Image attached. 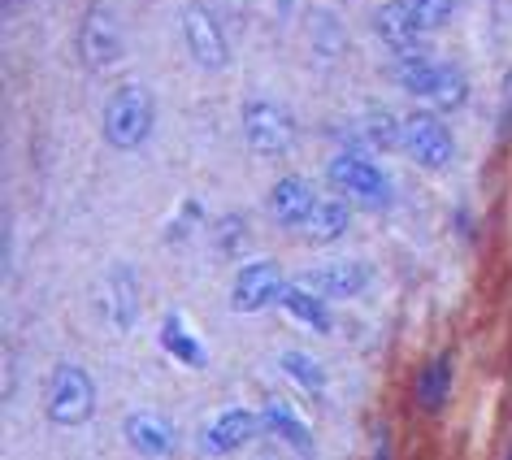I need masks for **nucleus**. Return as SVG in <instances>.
<instances>
[{"label":"nucleus","instance_id":"nucleus-33","mask_svg":"<svg viewBox=\"0 0 512 460\" xmlns=\"http://www.w3.org/2000/svg\"><path fill=\"white\" fill-rule=\"evenodd\" d=\"M504 460H512V447H508V456H504Z\"/></svg>","mask_w":512,"mask_h":460},{"label":"nucleus","instance_id":"nucleus-32","mask_svg":"<svg viewBox=\"0 0 512 460\" xmlns=\"http://www.w3.org/2000/svg\"><path fill=\"white\" fill-rule=\"evenodd\" d=\"M0 5H5V9H9V5H14V0H0Z\"/></svg>","mask_w":512,"mask_h":460},{"label":"nucleus","instance_id":"nucleus-7","mask_svg":"<svg viewBox=\"0 0 512 460\" xmlns=\"http://www.w3.org/2000/svg\"><path fill=\"white\" fill-rule=\"evenodd\" d=\"M404 152L421 170H447L456 161V139L443 118H434L430 109H413L404 113Z\"/></svg>","mask_w":512,"mask_h":460},{"label":"nucleus","instance_id":"nucleus-26","mask_svg":"<svg viewBox=\"0 0 512 460\" xmlns=\"http://www.w3.org/2000/svg\"><path fill=\"white\" fill-rule=\"evenodd\" d=\"M408 9H413L417 27L430 35V31H443L447 22H452V14H456V0H408Z\"/></svg>","mask_w":512,"mask_h":460},{"label":"nucleus","instance_id":"nucleus-22","mask_svg":"<svg viewBox=\"0 0 512 460\" xmlns=\"http://www.w3.org/2000/svg\"><path fill=\"white\" fill-rule=\"evenodd\" d=\"M213 252L222 261H243L252 252V226L243 213H226L213 222Z\"/></svg>","mask_w":512,"mask_h":460},{"label":"nucleus","instance_id":"nucleus-25","mask_svg":"<svg viewBox=\"0 0 512 460\" xmlns=\"http://www.w3.org/2000/svg\"><path fill=\"white\" fill-rule=\"evenodd\" d=\"M465 100H469V79L456 66H447L439 87H434V96H430V109L434 113H456V109H465Z\"/></svg>","mask_w":512,"mask_h":460},{"label":"nucleus","instance_id":"nucleus-14","mask_svg":"<svg viewBox=\"0 0 512 460\" xmlns=\"http://www.w3.org/2000/svg\"><path fill=\"white\" fill-rule=\"evenodd\" d=\"M317 209V191L309 187V178H300V174H287V178H278L274 191H270V217L278 226H300L313 217Z\"/></svg>","mask_w":512,"mask_h":460},{"label":"nucleus","instance_id":"nucleus-15","mask_svg":"<svg viewBox=\"0 0 512 460\" xmlns=\"http://www.w3.org/2000/svg\"><path fill=\"white\" fill-rule=\"evenodd\" d=\"M261 426L270 430L278 443H287L291 452L313 456V447H317V443H313L309 421H304L287 400H278V395H265V400H261Z\"/></svg>","mask_w":512,"mask_h":460},{"label":"nucleus","instance_id":"nucleus-8","mask_svg":"<svg viewBox=\"0 0 512 460\" xmlns=\"http://www.w3.org/2000/svg\"><path fill=\"white\" fill-rule=\"evenodd\" d=\"M96 313L105 317V326L118 330V335H126V330L135 326V317H139V278H135V265L113 261L109 270L100 274V283H96Z\"/></svg>","mask_w":512,"mask_h":460},{"label":"nucleus","instance_id":"nucleus-19","mask_svg":"<svg viewBox=\"0 0 512 460\" xmlns=\"http://www.w3.org/2000/svg\"><path fill=\"white\" fill-rule=\"evenodd\" d=\"M278 309H283L291 322L317 330V335H330V330H335V326H330L326 300L317 296V291H309L304 283H287V287H283V300H278Z\"/></svg>","mask_w":512,"mask_h":460},{"label":"nucleus","instance_id":"nucleus-31","mask_svg":"<svg viewBox=\"0 0 512 460\" xmlns=\"http://www.w3.org/2000/svg\"><path fill=\"white\" fill-rule=\"evenodd\" d=\"M374 460H391V443H387V434H378V443H374Z\"/></svg>","mask_w":512,"mask_h":460},{"label":"nucleus","instance_id":"nucleus-27","mask_svg":"<svg viewBox=\"0 0 512 460\" xmlns=\"http://www.w3.org/2000/svg\"><path fill=\"white\" fill-rule=\"evenodd\" d=\"M200 222V200H187L183 209L170 217V226H165V244H183V235H191Z\"/></svg>","mask_w":512,"mask_h":460},{"label":"nucleus","instance_id":"nucleus-10","mask_svg":"<svg viewBox=\"0 0 512 460\" xmlns=\"http://www.w3.org/2000/svg\"><path fill=\"white\" fill-rule=\"evenodd\" d=\"M374 35L382 44L395 53V61H408V57H421L426 48H421V31L413 9H408V0H387V5L374 9Z\"/></svg>","mask_w":512,"mask_h":460},{"label":"nucleus","instance_id":"nucleus-13","mask_svg":"<svg viewBox=\"0 0 512 460\" xmlns=\"http://www.w3.org/2000/svg\"><path fill=\"white\" fill-rule=\"evenodd\" d=\"M369 278H374V270H369L365 261H330V265L309 270L300 283L317 291L322 300H356L369 287Z\"/></svg>","mask_w":512,"mask_h":460},{"label":"nucleus","instance_id":"nucleus-2","mask_svg":"<svg viewBox=\"0 0 512 460\" xmlns=\"http://www.w3.org/2000/svg\"><path fill=\"white\" fill-rule=\"evenodd\" d=\"M44 413L61 430H74V426H83V421H92V413H96V378H92V369H83L79 361H57L53 378H48Z\"/></svg>","mask_w":512,"mask_h":460},{"label":"nucleus","instance_id":"nucleus-20","mask_svg":"<svg viewBox=\"0 0 512 460\" xmlns=\"http://www.w3.org/2000/svg\"><path fill=\"white\" fill-rule=\"evenodd\" d=\"M443 70H447V61H434L430 53L408 57V61H395V79H400L404 92L417 96V100H430L434 96V87H439Z\"/></svg>","mask_w":512,"mask_h":460},{"label":"nucleus","instance_id":"nucleus-28","mask_svg":"<svg viewBox=\"0 0 512 460\" xmlns=\"http://www.w3.org/2000/svg\"><path fill=\"white\" fill-rule=\"evenodd\" d=\"M495 139L499 144H512V70L499 83V122H495Z\"/></svg>","mask_w":512,"mask_h":460},{"label":"nucleus","instance_id":"nucleus-1","mask_svg":"<svg viewBox=\"0 0 512 460\" xmlns=\"http://www.w3.org/2000/svg\"><path fill=\"white\" fill-rule=\"evenodd\" d=\"M152 122H157V100H152V92L144 83H122L118 92H109V100H105L100 131H105L109 148L131 152L152 135Z\"/></svg>","mask_w":512,"mask_h":460},{"label":"nucleus","instance_id":"nucleus-5","mask_svg":"<svg viewBox=\"0 0 512 460\" xmlns=\"http://www.w3.org/2000/svg\"><path fill=\"white\" fill-rule=\"evenodd\" d=\"M122 53H126V35H122L118 9L109 0H92L79 22V61L87 70H113Z\"/></svg>","mask_w":512,"mask_h":460},{"label":"nucleus","instance_id":"nucleus-12","mask_svg":"<svg viewBox=\"0 0 512 460\" xmlns=\"http://www.w3.org/2000/svg\"><path fill=\"white\" fill-rule=\"evenodd\" d=\"M256 430H265L261 413H252V408H222V413H213L209 426H204V452L230 456V452H239L243 443H252Z\"/></svg>","mask_w":512,"mask_h":460},{"label":"nucleus","instance_id":"nucleus-11","mask_svg":"<svg viewBox=\"0 0 512 460\" xmlns=\"http://www.w3.org/2000/svg\"><path fill=\"white\" fill-rule=\"evenodd\" d=\"M122 434H126V443H131V452L144 456V460H165L174 452V443H178L174 421L152 413V408H135V413H126Z\"/></svg>","mask_w":512,"mask_h":460},{"label":"nucleus","instance_id":"nucleus-4","mask_svg":"<svg viewBox=\"0 0 512 460\" xmlns=\"http://www.w3.org/2000/svg\"><path fill=\"white\" fill-rule=\"evenodd\" d=\"M243 122V139H248L252 152L261 157H287L291 144H296V118L270 96H248L239 109Z\"/></svg>","mask_w":512,"mask_h":460},{"label":"nucleus","instance_id":"nucleus-16","mask_svg":"<svg viewBox=\"0 0 512 460\" xmlns=\"http://www.w3.org/2000/svg\"><path fill=\"white\" fill-rule=\"evenodd\" d=\"M356 139L365 152H391L395 144L404 148V113H395L387 105H369L356 118Z\"/></svg>","mask_w":512,"mask_h":460},{"label":"nucleus","instance_id":"nucleus-21","mask_svg":"<svg viewBox=\"0 0 512 460\" xmlns=\"http://www.w3.org/2000/svg\"><path fill=\"white\" fill-rule=\"evenodd\" d=\"M278 369H283V374L296 382L304 395H322V391H326V382H330L326 365L317 361L313 352H304V348H287L283 356H278Z\"/></svg>","mask_w":512,"mask_h":460},{"label":"nucleus","instance_id":"nucleus-29","mask_svg":"<svg viewBox=\"0 0 512 460\" xmlns=\"http://www.w3.org/2000/svg\"><path fill=\"white\" fill-rule=\"evenodd\" d=\"M217 5H222L226 14H230V22H248V14H252L256 0H217Z\"/></svg>","mask_w":512,"mask_h":460},{"label":"nucleus","instance_id":"nucleus-3","mask_svg":"<svg viewBox=\"0 0 512 460\" xmlns=\"http://www.w3.org/2000/svg\"><path fill=\"white\" fill-rule=\"evenodd\" d=\"M326 178L339 196H348L352 204H361V209H382V204L391 200V178L382 174V165L374 157H365V152H352V148L335 152L326 165Z\"/></svg>","mask_w":512,"mask_h":460},{"label":"nucleus","instance_id":"nucleus-17","mask_svg":"<svg viewBox=\"0 0 512 460\" xmlns=\"http://www.w3.org/2000/svg\"><path fill=\"white\" fill-rule=\"evenodd\" d=\"M157 339H161V348L174 356L178 365H187V369H209V348L191 335L187 322L178 313H165L161 317V330H157Z\"/></svg>","mask_w":512,"mask_h":460},{"label":"nucleus","instance_id":"nucleus-24","mask_svg":"<svg viewBox=\"0 0 512 460\" xmlns=\"http://www.w3.org/2000/svg\"><path fill=\"white\" fill-rule=\"evenodd\" d=\"M309 44H313V57L317 61H335L343 53V27H339V18L330 14V9H313V18H309Z\"/></svg>","mask_w":512,"mask_h":460},{"label":"nucleus","instance_id":"nucleus-23","mask_svg":"<svg viewBox=\"0 0 512 460\" xmlns=\"http://www.w3.org/2000/svg\"><path fill=\"white\" fill-rule=\"evenodd\" d=\"M447 395H452V356H434V361L421 369L417 378V404L426 408V413H443Z\"/></svg>","mask_w":512,"mask_h":460},{"label":"nucleus","instance_id":"nucleus-18","mask_svg":"<svg viewBox=\"0 0 512 460\" xmlns=\"http://www.w3.org/2000/svg\"><path fill=\"white\" fill-rule=\"evenodd\" d=\"M348 226H352L348 196H326V200H317L313 217L304 222V235H309V244L326 248V244H335V239L348 235Z\"/></svg>","mask_w":512,"mask_h":460},{"label":"nucleus","instance_id":"nucleus-9","mask_svg":"<svg viewBox=\"0 0 512 460\" xmlns=\"http://www.w3.org/2000/svg\"><path fill=\"white\" fill-rule=\"evenodd\" d=\"M283 270L270 261V257H256V261H243L235 283H230V309L235 313H265L270 304L283 300Z\"/></svg>","mask_w":512,"mask_h":460},{"label":"nucleus","instance_id":"nucleus-6","mask_svg":"<svg viewBox=\"0 0 512 460\" xmlns=\"http://www.w3.org/2000/svg\"><path fill=\"white\" fill-rule=\"evenodd\" d=\"M178 27H183V44H187V57L196 61L200 70H226L230 66V48H226V31L222 22H217V14L204 0H191V5H183V14H178Z\"/></svg>","mask_w":512,"mask_h":460},{"label":"nucleus","instance_id":"nucleus-30","mask_svg":"<svg viewBox=\"0 0 512 460\" xmlns=\"http://www.w3.org/2000/svg\"><path fill=\"white\" fill-rule=\"evenodd\" d=\"M265 5H270V18L274 22H287L291 9H296V0H265Z\"/></svg>","mask_w":512,"mask_h":460}]
</instances>
